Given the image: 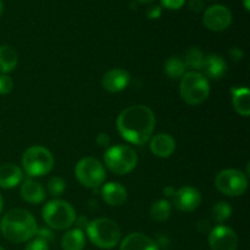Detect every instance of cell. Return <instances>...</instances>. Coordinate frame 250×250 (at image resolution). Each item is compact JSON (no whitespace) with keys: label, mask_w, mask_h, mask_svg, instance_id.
<instances>
[{"label":"cell","mask_w":250,"mask_h":250,"mask_svg":"<svg viewBox=\"0 0 250 250\" xmlns=\"http://www.w3.org/2000/svg\"><path fill=\"white\" fill-rule=\"evenodd\" d=\"M186 67L193 68V70H202L203 62H204V54L199 48L188 49L185 56Z\"/></svg>","instance_id":"cell-25"},{"label":"cell","mask_w":250,"mask_h":250,"mask_svg":"<svg viewBox=\"0 0 250 250\" xmlns=\"http://www.w3.org/2000/svg\"><path fill=\"white\" fill-rule=\"evenodd\" d=\"M75 175L82 186L87 188H98L104 182L106 173L104 166L98 159L88 156L81 159L75 167Z\"/></svg>","instance_id":"cell-8"},{"label":"cell","mask_w":250,"mask_h":250,"mask_svg":"<svg viewBox=\"0 0 250 250\" xmlns=\"http://www.w3.org/2000/svg\"><path fill=\"white\" fill-rule=\"evenodd\" d=\"M95 142L100 148H106L110 146V137L106 133H99L95 138Z\"/></svg>","instance_id":"cell-31"},{"label":"cell","mask_w":250,"mask_h":250,"mask_svg":"<svg viewBox=\"0 0 250 250\" xmlns=\"http://www.w3.org/2000/svg\"><path fill=\"white\" fill-rule=\"evenodd\" d=\"M19 62V56L16 50L9 45L0 46V73L6 75L16 68Z\"/></svg>","instance_id":"cell-21"},{"label":"cell","mask_w":250,"mask_h":250,"mask_svg":"<svg viewBox=\"0 0 250 250\" xmlns=\"http://www.w3.org/2000/svg\"><path fill=\"white\" fill-rule=\"evenodd\" d=\"M173 205L177 210L183 212L194 211L202 203V195L199 190L195 188L186 186V187L180 188L176 190L175 194L172 195Z\"/></svg>","instance_id":"cell-12"},{"label":"cell","mask_w":250,"mask_h":250,"mask_svg":"<svg viewBox=\"0 0 250 250\" xmlns=\"http://www.w3.org/2000/svg\"><path fill=\"white\" fill-rule=\"evenodd\" d=\"M2 12H4V5H2V1L0 0V17H1Z\"/></svg>","instance_id":"cell-41"},{"label":"cell","mask_w":250,"mask_h":250,"mask_svg":"<svg viewBox=\"0 0 250 250\" xmlns=\"http://www.w3.org/2000/svg\"><path fill=\"white\" fill-rule=\"evenodd\" d=\"M138 2H142V4H151V2H154L155 0H137Z\"/></svg>","instance_id":"cell-39"},{"label":"cell","mask_w":250,"mask_h":250,"mask_svg":"<svg viewBox=\"0 0 250 250\" xmlns=\"http://www.w3.org/2000/svg\"><path fill=\"white\" fill-rule=\"evenodd\" d=\"M146 15H148L149 19H158L161 15V7L158 6V5H153V6H150L148 9Z\"/></svg>","instance_id":"cell-33"},{"label":"cell","mask_w":250,"mask_h":250,"mask_svg":"<svg viewBox=\"0 0 250 250\" xmlns=\"http://www.w3.org/2000/svg\"><path fill=\"white\" fill-rule=\"evenodd\" d=\"M85 229L90 242L98 248L111 249L116 247L121 239V229L119 225L107 217H100L89 222Z\"/></svg>","instance_id":"cell-3"},{"label":"cell","mask_w":250,"mask_h":250,"mask_svg":"<svg viewBox=\"0 0 250 250\" xmlns=\"http://www.w3.org/2000/svg\"><path fill=\"white\" fill-rule=\"evenodd\" d=\"M198 231L202 232V233H209L211 231V226H210V222L207 221V220H202V221L198 222L197 226Z\"/></svg>","instance_id":"cell-34"},{"label":"cell","mask_w":250,"mask_h":250,"mask_svg":"<svg viewBox=\"0 0 250 250\" xmlns=\"http://www.w3.org/2000/svg\"><path fill=\"white\" fill-rule=\"evenodd\" d=\"M24 250H49V243H46L44 239L42 238H34L28 242Z\"/></svg>","instance_id":"cell-29"},{"label":"cell","mask_w":250,"mask_h":250,"mask_svg":"<svg viewBox=\"0 0 250 250\" xmlns=\"http://www.w3.org/2000/svg\"><path fill=\"white\" fill-rule=\"evenodd\" d=\"M0 250H5L4 248H2V247H0Z\"/></svg>","instance_id":"cell-42"},{"label":"cell","mask_w":250,"mask_h":250,"mask_svg":"<svg viewBox=\"0 0 250 250\" xmlns=\"http://www.w3.org/2000/svg\"><path fill=\"white\" fill-rule=\"evenodd\" d=\"M22 166L31 177H42L53 170L54 156L44 146H31L22 156Z\"/></svg>","instance_id":"cell-7"},{"label":"cell","mask_w":250,"mask_h":250,"mask_svg":"<svg viewBox=\"0 0 250 250\" xmlns=\"http://www.w3.org/2000/svg\"><path fill=\"white\" fill-rule=\"evenodd\" d=\"M23 180V172L14 164H4L0 166V187L11 189L19 186Z\"/></svg>","instance_id":"cell-18"},{"label":"cell","mask_w":250,"mask_h":250,"mask_svg":"<svg viewBox=\"0 0 250 250\" xmlns=\"http://www.w3.org/2000/svg\"><path fill=\"white\" fill-rule=\"evenodd\" d=\"M150 219L156 222H164L170 217L171 214V205L167 200L160 199L154 203L149 210Z\"/></svg>","instance_id":"cell-23"},{"label":"cell","mask_w":250,"mask_h":250,"mask_svg":"<svg viewBox=\"0 0 250 250\" xmlns=\"http://www.w3.org/2000/svg\"><path fill=\"white\" fill-rule=\"evenodd\" d=\"M176 149V142L170 134L160 133L150 139V151L158 158H168Z\"/></svg>","instance_id":"cell-14"},{"label":"cell","mask_w":250,"mask_h":250,"mask_svg":"<svg viewBox=\"0 0 250 250\" xmlns=\"http://www.w3.org/2000/svg\"><path fill=\"white\" fill-rule=\"evenodd\" d=\"M104 161L106 167L115 175H127L134 170L138 163L136 150L128 146H115L105 151Z\"/></svg>","instance_id":"cell-6"},{"label":"cell","mask_w":250,"mask_h":250,"mask_svg":"<svg viewBox=\"0 0 250 250\" xmlns=\"http://www.w3.org/2000/svg\"><path fill=\"white\" fill-rule=\"evenodd\" d=\"M2 207H4V199H2L1 194H0V212H1V210H2Z\"/></svg>","instance_id":"cell-40"},{"label":"cell","mask_w":250,"mask_h":250,"mask_svg":"<svg viewBox=\"0 0 250 250\" xmlns=\"http://www.w3.org/2000/svg\"><path fill=\"white\" fill-rule=\"evenodd\" d=\"M175 192H176V190L173 189L171 186H168V187H166L165 189H164V194H165L166 197H172V195L175 194Z\"/></svg>","instance_id":"cell-37"},{"label":"cell","mask_w":250,"mask_h":250,"mask_svg":"<svg viewBox=\"0 0 250 250\" xmlns=\"http://www.w3.org/2000/svg\"><path fill=\"white\" fill-rule=\"evenodd\" d=\"M233 107L241 116L248 117L250 114V93L248 88H232Z\"/></svg>","instance_id":"cell-20"},{"label":"cell","mask_w":250,"mask_h":250,"mask_svg":"<svg viewBox=\"0 0 250 250\" xmlns=\"http://www.w3.org/2000/svg\"><path fill=\"white\" fill-rule=\"evenodd\" d=\"M204 7V2L203 0H190L189 1V9L194 12H199L200 10Z\"/></svg>","instance_id":"cell-35"},{"label":"cell","mask_w":250,"mask_h":250,"mask_svg":"<svg viewBox=\"0 0 250 250\" xmlns=\"http://www.w3.org/2000/svg\"><path fill=\"white\" fill-rule=\"evenodd\" d=\"M42 216L45 224L54 229H67L76 222V211L70 203L55 199L44 205Z\"/></svg>","instance_id":"cell-5"},{"label":"cell","mask_w":250,"mask_h":250,"mask_svg":"<svg viewBox=\"0 0 250 250\" xmlns=\"http://www.w3.org/2000/svg\"><path fill=\"white\" fill-rule=\"evenodd\" d=\"M2 236L11 243H23L33 238L38 231L37 221L24 209H12L4 215L0 222Z\"/></svg>","instance_id":"cell-2"},{"label":"cell","mask_w":250,"mask_h":250,"mask_svg":"<svg viewBox=\"0 0 250 250\" xmlns=\"http://www.w3.org/2000/svg\"><path fill=\"white\" fill-rule=\"evenodd\" d=\"M215 186L222 194L229 197H239L248 189V177L242 171L227 168L217 173Z\"/></svg>","instance_id":"cell-9"},{"label":"cell","mask_w":250,"mask_h":250,"mask_svg":"<svg viewBox=\"0 0 250 250\" xmlns=\"http://www.w3.org/2000/svg\"><path fill=\"white\" fill-rule=\"evenodd\" d=\"M229 55H231V58L233 59L234 61H238L243 58V51L239 50L238 48H233L229 50Z\"/></svg>","instance_id":"cell-36"},{"label":"cell","mask_w":250,"mask_h":250,"mask_svg":"<svg viewBox=\"0 0 250 250\" xmlns=\"http://www.w3.org/2000/svg\"><path fill=\"white\" fill-rule=\"evenodd\" d=\"M85 246V237L82 229H73L66 232L61 239L63 250H83Z\"/></svg>","instance_id":"cell-22"},{"label":"cell","mask_w":250,"mask_h":250,"mask_svg":"<svg viewBox=\"0 0 250 250\" xmlns=\"http://www.w3.org/2000/svg\"><path fill=\"white\" fill-rule=\"evenodd\" d=\"M37 234H38V238L44 239L46 243H50V242L54 239L53 233H51V231H49V229H39V231H37Z\"/></svg>","instance_id":"cell-32"},{"label":"cell","mask_w":250,"mask_h":250,"mask_svg":"<svg viewBox=\"0 0 250 250\" xmlns=\"http://www.w3.org/2000/svg\"><path fill=\"white\" fill-rule=\"evenodd\" d=\"M181 98L189 105H199L210 94V84L203 73L192 71L182 76L180 82Z\"/></svg>","instance_id":"cell-4"},{"label":"cell","mask_w":250,"mask_h":250,"mask_svg":"<svg viewBox=\"0 0 250 250\" xmlns=\"http://www.w3.org/2000/svg\"><path fill=\"white\" fill-rule=\"evenodd\" d=\"M120 250H159V247L148 236L136 232L125 237Z\"/></svg>","instance_id":"cell-15"},{"label":"cell","mask_w":250,"mask_h":250,"mask_svg":"<svg viewBox=\"0 0 250 250\" xmlns=\"http://www.w3.org/2000/svg\"><path fill=\"white\" fill-rule=\"evenodd\" d=\"M209 247L211 250H237L238 237L227 226H216L209 232Z\"/></svg>","instance_id":"cell-11"},{"label":"cell","mask_w":250,"mask_h":250,"mask_svg":"<svg viewBox=\"0 0 250 250\" xmlns=\"http://www.w3.org/2000/svg\"><path fill=\"white\" fill-rule=\"evenodd\" d=\"M14 88V81L7 75H0V94L6 95Z\"/></svg>","instance_id":"cell-28"},{"label":"cell","mask_w":250,"mask_h":250,"mask_svg":"<svg viewBox=\"0 0 250 250\" xmlns=\"http://www.w3.org/2000/svg\"><path fill=\"white\" fill-rule=\"evenodd\" d=\"M186 2V0H161V5L166 9L170 10H177L180 7L183 6V4Z\"/></svg>","instance_id":"cell-30"},{"label":"cell","mask_w":250,"mask_h":250,"mask_svg":"<svg viewBox=\"0 0 250 250\" xmlns=\"http://www.w3.org/2000/svg\"><path fill=\"white\" fill-rule=\"evenodd\" d=\"M232 215V208L226 202H217L211 209V219L217 224L227 221Z\"/></svg>","instance_id":"cell-26"},{"label":"cell","mask_w":250,"mask_h":250,"mask_svg":"<svg viewBox=\"0 0 250 250\" xmlns=\"http://www.w3.org/2000/svg\"><path fill=\"white\" fill-rule=\"evenodd\" d=\"M116 124L125 141L142 146L150 141L155 128V115L146 105H133L121 111Z\"/></svg>","instance_id":"cell-1"},{"label":"cell","mask_w":250,"mask_h":250,"mask_svg":"<svg viewBox=\"0 0 250 250\" xmlns=\"http://www.w3.org/2000/svg\"><path fill=\"white\" fill-rule=\"evenodd\" d=\"M202 70L207 78L219 80V78L224 77L225 73H226L227 63L221 56L216 55V54H211V55L204 58Z\"/></svg>","instance_id":"cell-17"},{"label":"cell","mask_w":250,"mask_h":250,"mask_svg":"<svg viewBox=\"0 0 250 250\" xmlns=\"http://www.w3.org/2000/svg\"><path fill=\"white\" fill-rule=\"evenodd\" d=\"M102 197L110 207H120L126 202L127 190L120 183L110 182L102 188Z\"/></svg>","instance_id":"cell-16"},{"label":"cell","mask_w":250,"mask_h":250,"mask_svg":"<svg viewBox=\"0 0 250 250\" xmlns=\"http://www.w3.org/2000/svg\"><path fill=\"white\" fill-rule=\"evenodd\" d=\"M243 4H244V7H246L247 11H249V10H250V0H243Z\"/></svg>","instance_id":"cell-38"},{"label":"cell","mask_w":250,"mask_h":250,"mask_svg":"<svg viewBox=\"0 0 250 250\" xmlns=\"http://www.w3.org/2000/svg\"><path fill=\"white\" fill-rule=\"evenodd\" d=\"M129 81H131V77L127 71L121 70V68H114V70L107 71L103 76L102 85L107 92L119 93L128 87Z\"/></svg>","instance_id":"cell-13"},{"label":"cell","mask_w":250,"mask_h":250,"mask_svg":"<svg viewBox=\"0 0 250 250\" xmlns=\"http://www.w3.org/2000/svg\"><path fill=\"white\" fill-rule=\"evenodd\" d=\"M203 22L210 31L221 32L232 23V14L229 7L224 5H212L204 12Z\"/></svg>","instance_id":"cell-10"},{"label":"cell","mask_w":250,"mask_h":250,"mask_svg":"<svg viewBox=\"0 0 250 250\" xmlns=\"http://www.w3.org/2000/svg\"><path fill=\"white\" fill-rule=\"evenodd\" d=\"M186 65L185 61L181 58L177 56H173L170 58L165 63V72L172 80H178V78H182V76L186 73Z\"/></svg>","instance_id":"cell-24"},{"label":"cell","mask_w":250,"mask_h":250,"mask_svg":"<svg viewBox=\"0 0 250 250\" xmlns=\"http://www.w3.org/2000/svg\"><path fill=\"white\" fill-rule=\"evenodd\" d=\"M66 187L65 181L59 176H54L48 181V190L53 197H60Z\"/></svg>","instance_id":"cell-27"},{"label":"cell","mask_w":250,"mask_h":250,"mask_svg":"<svg viewBox=\"0 0 250 250\" xmlns=\"http://www.w3.org/2000/svg\"><path fill=\"white\" fill-rule=\"evenodd\" d=\"M20 193L22 199L29 204H39L45 199V190L43 186L32 178H28L22 183Z\"/></svg>","instance_id":"cell-19"}]
</instances>
